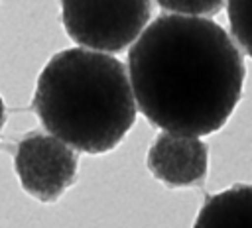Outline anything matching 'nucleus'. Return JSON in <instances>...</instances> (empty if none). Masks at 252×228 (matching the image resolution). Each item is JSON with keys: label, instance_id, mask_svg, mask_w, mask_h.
<instances>
[{"label": "nucleus", "instance_id": "5", "mask_svg": "<svg viewBox=\"0 0 252 228\" xmlns=\"http://www.w3.org/2000/svg\"><path fill=\"white\" fill-rule=\"evenodd\" d=\"M209 147L201 138L159 134L148 151V169L167 187L199 185L207 177Z\"/></svg>", "mask_w": 252, "mask_h": 228}, {"label": "nucleus", "instance_id": "6", "mask_svg": "<svg viewBox=\"0 0 252 228\" xmlns=\"http://www.w3.org/2000/svg\"><path fill=\"white\" fill-rule=\"evenodd\" d=\"M193 228H252V185H232L211 195Z\"/></svg>", "mask_w": 252, "mask_h": 228}, {"label": "nucleus", "instance_id": "4", "mask_svg": "<svg viewBox=\"0 0 252 228\" xmlns=\"http://www.w3.org/2000/svg\"><path fill=\"white\" fill-rule=\"evenodd\" d=\"M14 167L28 195L41 202H53L73 185L77 157L61 140L33 132L18 143Z\"/></svg>", "mask_w": 252, "mask_h": 228}, {"label": "nucleus", "instance_id": "1", "mask_svg": "<svg viewBox=\"0 0 252 228\" xmlns=\"http://www.w3.org/2000/svg\"><path fill=\"white\" fill-rule=\"evenodd\" d=\"M128 75L136 104L152 126L199 138L232 116L246 69L217 22L161 14L130 47Z\"/></svg>", "mask_w": 252, "mask_h": 228}, {"label": "nucleus", "instance_id": "9", "mask_svg": "<svg viewBox=\"0 0 252 228\" xmlns=\"http://www.w3.org/2000/svg\"><path fill=\"white\" fill-rule=\"evenodd\" d=\"M2 126H4V102L0 96V132H2Z\"/></svg>", "mask_w": 252, "mask_h": 228}, {"label": "nucleus", "instance_id": "2", "mask_svg": "<svg viewBox=\"0 0 252 228\" xmlns=\"http://www.w3.org/2000/svg\"><path fill=\"white\" fill-rule=\"evenodd\" d=\"M136 106L124 63L83 47L55 53L41 69L33 94L43 128L85 153L114 149L134 126Z\"/></svg>", "mask_w": 252, "mask_h": 228}, {"label": "nucleus", "instance_id": "3", "mask_svg": "<svg viewBox=\"0 0 252 228\" xmlns=\"http://www.w3.org/2000/svg\"><path fill=\"white\" fill-rule=\"evenodd\" d=\"M152 4L146 0L134 2H61V20L73 41L89 51L118 53L124 51L148 28Z\"/></svg>", "mask_w": 252, "mask_h": 228}, {"label": "nucleus", "instance_id": "7", "mask_svg": "<svg viewBox=\"0 0 252 228\" xmlns=\"http://www.w3.org/2000/svg\"><path fill=\"white\" fill-rule=\"evenodd\" d=\"M230 33L238 45L252 57V0H232L226 4Z\"/></svg>", "mask_w": 252, "mask_h": 228}, {"label": "nucleus", "instance_id": "8", "mask_svg": "<svg viewBox=\"0 0 252 228\" xmlns=\"http://www.w3.org/2000/svg\"><path fill=\"white\" fill-rule=\"evenodd\" d=\"M159 8L169 10L171 14L177 16H189V18H203V16H211L217 14L222 8V2L219 0H209V2H187V0H159L158 2Z\"/></svg>", "mask_w": 252, "mask_h": 228}]
</instances>
